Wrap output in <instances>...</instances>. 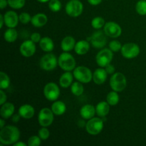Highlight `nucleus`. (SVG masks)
<instances>
[{
  "label": "nucleus",
  "mask_w": 146,
  "mask_h": 146,
  "mask_svg": "<svg viewBox=\"0 0 146 146\" xmlns=\"http://www.w3.org/2000/svg\"><path fill=\"white\" fill-rule=\"evenodd\" d=\"M48 21V17L43 13H38L31 17V23L34 27L36 28L44 27Z\"/></svg>",
  "instance_id": "19"
},
{
  "label": "nucleus",
  "mask_w": 146,
  "mask_h": 146,
  "mask_svg": "<svg viewBox=\"0 0 146 146\" xmlns=\"http://www.w3.org/2000/svg\"><path fill=\"white\" fill-rule=\"evenodd\" d=\"M65 9L69 17H78L82 14L84 5L79 0H70L66 5Z\"/></svg>",
  "instance_id": "5"
},
{
  "label": "nucleus",
  "mask_w": 146,
  "mask_h": 146,
  "mask_svg": "<svg viewBox=\"0 0 146 146\" xmlns=\"http://www.w3.org/2000/svg\"><path fill=\"white\" fill-rule=\"evenodd\" d=\"M121 48H122V46L119 41L113 40L109 43V48L113 52H118V51H121Z\"/></svg>",
  "instance_id": "35"
},
{
  "label": "nucleus",
  "mask_w": 146,
  "mask_h": 146,
  "mask_svg": "<svg viewBox=\"0 0 146 146\" xmlns=\"http://www.w3.org/2000/svg\"><path fill=\"white\" fill-rule=\"evenodd\" d=\"M19 21L21 23H22V24H28L29 22H30V21H31V16H30L29 14H28V13L27 12L21 13V14L19 16Z\"/></svg>",
  "instance_id": "38"
},
{
  "label": "nucleus",
  "mask_w": 146,
  "mask_h": 146,
  "mask_svg": "<svg viewBox=\"0 0 146 146\" xmlns=\"http://www.w3.org/2000/svg\"><path fill=\"white\" fill-rule=\"evenodd\" d=\"M107 76H108V73L106 72L105 68H98L95 70V71L93 74V80L94 83L97 85H101L104 84L107 80Z\"/></svg>",
  "instance_id": "16"
},
{
  "label": "nucleus",
  "mask_w": 146,
  "mask_h": 146,
  "mask_svg": "<svg viewBox=\"0 0 146 146\" xmlns=\"http://www.w3.org/2000/svg\"><path fill=\"white\" fill-rule=\"evenodd\" d=\"M18 34H17V30L14 28H9L8 29L6 30L4 34V38L5 41L7 42L12 43L17 40Z\"/></svg>",
  "instance_id": "27"
},
{
  "label": "nucleus",
  "mask_w": 146,
  "mask_h": 146,
  "mask_svg": "<svg viewBox=\"0 0 146 146\" xmlns=\"http://www.w3.org/2000/svg\"><path fill=\"white\" fill-rule=\"evenodd\" d=\"M62 4L59 0H50L48 1V8L53 12H58L61 9Z\"/></svg>",
  "instance_id": "33"
},
{
  "label": "nucleus",
  "mask_w": 146,
  "mask_h": 146,
  "mask_svg": "<svg viewBox=\"0 0 146 146\" xmlns=\"http://www.w3.org/2000/svg\"><path fill=\"white\" fill-rule=\"evenodd\" d=\"M19 50L20 53L23 56L27 57V58L32 56L36 52L35 43L31 40H27L21 44Z\"/></svg>",
  "instance_id": "14"
},
{
  "label": "nucleus",
  "mask_w": 146,
  "mask_h": 146,
  "mask_svg": "<svg viewBox=\"0 0 146 146\" xmlns=\"http://www.w3.org/2000/svg\"><path fill=\"white\" fill-rule=\"evenodd\" d=\"M8 5V1L7 0H0V8L1 9H4Z\"/></svg>",
  "instance_id": "43"
},
{
  "label": "nucleus",
  "mask_w": 146,
  "mask_h": 146,
  "mask_svg": "<svg viewBox=\"0 0 146 146\" xmlns=\"http://www.w3.org/2000/svg\"><path fill=\"white\" fill-rule=\"evenodd\" d=\"M53 113L56 115H61L66 111V106L63 101H55L51 106Z\"/></svg>",
  "instance_id": "26"
},
{
  "label": "nucleus",
  "mask_w": 146,
  "mask_h": 146,
  "mask_svg": "<svg viewBox=\"0 0 146 146\" xmlns=\"http://www.w3.org/2000/svg\"><path fill=\"white\" fill-rule=\"evenodd\" d=\"M104 30L107 36L111 38H117L122 34V29L119 24L113 21H108L106 23L104 27Z\"/></svg>",
  "instance_id": "13"
},
{
  "label": "nucleus",
  "mask_w": 146,
  "mask_h": 146,
  "mask_svg": "<svg viewBox=\"0 0 146 146\" xmlns=\"http://www.w3.org/2000/svg\"><path fill=\"white\" fill-rule=\"evenodd\" d=\"M58 64V60L54 54H47L40 60V66L44 71H52Z\"/></svg>",
  "instance_id": "8"
},
{
  "label": "nucleus",
  "mask_w": 146,
  "mask_h": 146,
  "mask_svg": "<svg viewBox=\"0 0 146 146\" xmlns=\"http://www.w3.org/2000/svg\"><path fill=\"white\" fill-rule=\"evenodd\" d=\"M4 23L8 28H15L19 24V17L14 11H8L4 14Z\"/></svg>",
  "instance_id": "15"
},
{
  "label": "nucleus",
  "mask_w": 146,
  "mask_h": 146,
  "mask_svg": "<svg viewBox=\"0 0 146 146\" xmlns=\"http://www.w3.org/2000/svg\"><path fill=\"white\" fill-rule=\"evenodd\" d=\"M135 10L139 15H146V0H140L135 5Z\"/></svg>",
  "instance_id": "32"
},
{
  "label": "nucleus",
  "mask_w": 146,
  "mask_h": 146,
  "mask_svg": "<svg viewBox=\"0 0 146 146\" xmlns=\"http://www.w3.org/2000/svg\"><path fill=\"white\" fill-rule=\"evenodd\" d=\"M106 34L102 31H98L94 32L91 37V44L94 48H102L106 45L107 38Z\"/></svg>",
  "instance_id": "12"
},
{
  "label": "nucleus",
  "mask_w": 146,
  "mask_h": 146,
  "mask_svg": "<svg viewBox=\"0 0 146 146\" xmlns=\"http://www.w3.org/2000/svg\"><path fill=\"white\" fill-rule=\"evenodd\" d=\"M110 111V105L107 101H101L96 106V114L101 118H104L108 114Z\"/></svg>",
  "instance_id": "22"
},
{
  "label": "nucleus",
  "mask_w": 146,
  "mask_h": 146,
  "mask_svg": "<svg viewBox=\"0 0 146 146\" xmlns=\"http://www.w3.org/2000/svg\"><path fill=\"white\" fill-rule=\"evenodd\" d=\"M113 58V51L108 48H104L97 54L96 56V61L100 67L105 68L106 66L111 64Z\"/></svg>",
  "instance_id": "7"
},
{
  "label": "nucleus",
  "mask_w": 146,
  "mask_h": 146,
  "mask_svg": "<svg viewBox=\"0 0 146 146\" xmlns=\"http://www.w3.org/2000/svg\"><path fill=\"white\" fill-rule=\"evenodd\" d=\"M10 85V78L6 73L1 71L0 73V88L6 89Z\"/></svg>",
  "instance_id": "30"
},
{
  "label": "nucleus",
  "mask_w": 146,
  "mask_h": 146,
  "mask_svg": "<svg viewBox=\"0 0 146 146\" xmlns=\"http://www.w3.org/2000/svg\"><path fill=\"white\" fill-rule=\"evenodd\" d=\"M44 95L48 101H56L60 95V89L57 84L54 82H50L46 84L44 88Z\"/></svg>",
  "instance_id": "9"
},
{
  "label": "nucleus",
  "mask_w": 146,
  "mask_h": 146,
  "mask_svg": "<svg viewBox=\"0 0 146 146\" xmlns=\"http://www.w3.org/2000/svg\"><path fill=\"white\" fill-rule=\"evenodd\" d=\"M105 69L106 71V72L108 73V74H113L115 72V67L113 65H111V64H108V66L105 67Z\"/></svg>",
  "instance_id": "41"
},
{
  "label": "nucleus",
  "mask_w": 146,
  "mask_h": 146,
  "mask_svg": "<svg viewBox=\"0 0 146 146\" xmlns=\"http://www.w3.org/2000/svg\"><path fill=\"white\" fill-rule=\"evenodd\" d=\"M20 138V131L17 127L7 125L1 128L0 132V143L2 145H14Z\"/></svg>",
  "instance_id": "1"
},
{
  "label": "nucleus",
  "mask_w": 146,
  "mask_h": 146,
  "mask_svg": "<svg viewBox=\"0 0 146 146\" xmlns=\"http://www.w3.org/2000/svg\"><path fill=\"white\" fill-rule=\"evenodd\" d=\"M15 110L14 105L11 103H5L1 105L0 115L4 119H8L13 115Z\"/></svg>",
  "instance_id": "21"
},
{
  "label": "nucleus",
  "mask_w": 146,
  "mask_h": 146,
  "mask_svg": "<svg viewBox=\"0 0 146 146\" xmlns=\"http://www.w3.org/2000/svg\"><path fill=\"white\" fill-rule=\"evenodd\" d=\"M41 140L38 135H33L29 138L27 144L29 146H38L41 144Z\"/></svg>",
  "instance_id": "36"
},
{
  "label": "nucleus",
  "mask_w": 146,
  "mask_h": 146,
  "mask_svg": "<svg viewBox=\"0 0 146 146\" xmlns=\"http://www.w3.org/2000/svg\"><path fill=\"white\" fill-rule=\"evenodd\" d=\"M28 144H26L23 142H17L14 144V146H27Z\"/></svg>",
  "instance_id": "46"
},
{
  "label": "nucleus",
  "mask_w": 146,
  "mask_h": 146,
  "mask_svg": "<svg viewBox=\"0 0 146 146\" xmlns=\"http://www.w3.org/2000/svg\"><path fill=\"white\" fill-rule=\"evenodd\" d=\"M54 113L52 110L48 108H44L40 111L38 115V123L42 127H48L54 121Z\"/></svg>",
  "instance_id": "10"
},
{
  "label": "nucleus",
  "mask_w": 146,
  "mask_h": 146,
  "mask_svg": "<svg viewBox=\"0 0 146 146\" xmlns=\"http://www.w3.org/2000/svg\"><path fill=\"white\" fill-rule=\"evenodd\" d=\"M4 125H5V122H4V119L2 118H1V120H0V127H1V128H3L4 127Z\"/></svg>",
  "instance_id": "47"
},
{
  "label": "nucleus",
  "mask_w": 146,
  "mask_h": 146,
  "mask_svg": "<svg viewBox=\"0 0 146 146\" xmlns=\"http://www.w3.org/2000/svg\"><path fill=\"white\" fill-rule=\"evenodd\" d=\"M76 44V40L74 39V37L71 36H67L64 37L61 41V49L65 52L71 51L75 48Z\"/></svg>",
  "instance_id": "20"
},
{
  "label": "nucleus",
  "mask_w": 146,
  "mask_h": 146,
  "mask_svg": "<svg viewBox=\"0 0 146 146\" xmlns=\"http://www.w3.org/2000/svg\"><path fill=\"white\" fill-rule=\"evenodd\" d=\"M0 104L1 105H3L4 104H5L6 101H7V95L6 94L4 93V91H3V89H1L0 91Z\"/></svg>",
  "instance_id": "40"
},
{
  "label": "nucleus",
  "mask_w": 146,
  "mask_h": 146,
  "mask_svg": "<svg viewBox=\"0 0 146 146\" xmlns=\"http://www.w3.org/2000/svg\"><path fill=\"white\" fill-rule=\"evenodd\" d=\"M8 5L14 9H19L25 5V0H7Z\"/></svg>",
  "instance_id": "34"
},
{
  "label": "nucleus",
  "mask_w": 146,
  "mask_h": 146,
  "mask_svg": "<svg viewBox=\"0 0 146 146\" xmlns=\"http://www.w3.org/2000/svg\"><path fill=\"white\" fill-rule=\"evenodd\" d=\"M20 118H21V115H19V113L18 115H17V114H16V115H14V116L12 117L11 120H12L13 122L17 123L20 120Z\"/></svg>",
  "instance_id": "44"
},
{
  "label": "nucleus",
  "mask_w": 146,
  "mask_h": 146,
  "mask_svg": "<svg viewBox=\"0 0 146 146\" xmlns=\"http://www.w3.org/2000/svg\"><path fill=\"white\" fill-rule=\"evenodd\" d=\"M96 113V108L91 104L84 105L80 110L81 116L86 120H90L94 118Z\"/></svg>",
  "instance_id": "18"
},
{
  "label": "nucleus",
  "mask_w": 146,
  "mask_h": 146,
  "mask_svg": "<svg viewBox=\"0 0 146 146\" xmlns=\"http://www.w3.org/2000/svg\"><path fill=\"white\" fill-rule=\"evenodd\" d=\"M38 1H39V2L41 3H46V2H48V1H49L50 0H37Z\"/></svg>",
  "instance_id": "48"
},
{
  "label": "nucleus",
  "mask_w": 146,
  "mask_h": 146,
  "mask_svg": "<svg viewBox=\"0 0 146 146\" xmlns=\"http://www.w3.org/2000/svg\"><path fill=\"white\" fill-rule=\"evenodd\" d=\"M105 24V20H104V18H102L101 17H95L91 21V26L95 29H100L102 27H104Z\"/></svg>",
  "instance_id": "31"
},
{
  "label": "nucleus",
  "mask_w": 146,
  "mask_h": 146,
  "mask_svg": "<svg viewBox=\"0 0 146 146\" xmlns=\"http://www.w3.org/2000/svg\"><path fill=\"white\" fill-rule=\"evenodd\" d=\"M104 128V121L100 118H92L88 120L86 125V129L88 133L96 135L102 131Z\"/></svg>",
  "instance_id": "6"
},
{
  "label": "nucleus",
  "mask_w": 146,
  "mask_h": 146,
  "mask_svg": "<svg viewBox=\"0 0 146 146\" xmlns=\"http://www.w3.org/2000/svg\"><path fill=\"white\" fill-rule=\"evenodd\" d=\"M19 113L21 118L24 119H31L35 113V110L32 106L29 104H24L20 106L19 109Z\"/></svg>",
  "instance_id": "17"
},
{
  "label": "nucleus",
  "mask_w": 146,
  "mask_h": 146,
  "mask_svg": "<svg viewBox=\"0 0 146 146\" xmlns=\"http://www.w3.org/2000/svg\"><path fill=\"white\" fill-rule=\"evenodd\" d=\"M90 49V44L86 40H81L76 44L75 52L78 55H84L86 54Z\"/></svg>",
  "instance_id": "23"
},
{
  "label": "nucleus",
  "mask_w": 146,
  "mask_h": 146,
  "mask_svg": "<svg viewBox=\"0 0 146 146\" xmlns=\"http://www.w3.org/2000/svg\"><path fill=\"white\" fill-rule=\"evenodd\" d=\"M74 74H71L70 71H66L61 76L59 79V84L62 88H68L73 84L74 80Z\"/></svg>",
  "instance_id": "24"
},
{
  "label": "nucleus",
  "mask_w": 146,
  "mask_h": 146,
  "mask_svg": "<svg viewBox=\"0 0 146 146\" xmlns=\"http://www.w3.org/2000/svg\"><path fill=\"white\" fill-rule=\"evenodd\" d=\"M41 39L40 34L38 33H33L31 35V40L34 43H38Z\"/></svg>",
  "instance_id": "39"
},
{
  "label": "nucleus",
  "mask_w": 146,
  "mask_h": 146,
  "mask_svg": "<svg viewBox=\"0 0 146 146\" xmlns=\"http://www.w3.org/2000/svg\"><path fill=\"white\" fill-rule=\"evenodd\" d=\"M119 96L118 92L115 91H113L111 92L108 93L106 96V101L109 104L110 106H115L119 102Z\"/></svg>",
  "instance_id": "29"
},
{
  "label": "nucleus",
  "mask_w": 146,
  "mask_h": 146,
  "mask_svg": "<svg viewBox=\"0 0 146 146\" xmlns=\"http://www.w3.org/2000/svg\"><path fill=\"white\" fill-rule=\"evenodd\" d=\"M58 64L64 71H71L76 68V60L71 54L64 51L58 57Z\"/></svg>",
  "instance_id": "2"
},
{
  "label": "nucleus",
  "mask_w": 146,
  "mask_h": 146,
  "mask_svg": "<svg viewBox=\"0 0 146 146\" xmlns=\"http://www.w3.org/2000/svg\"><path fill=\"white\" fill-rule=\"evenodd\" d=\"M39 46L42 49V51L45 52H51L54 50V44L53 40L48 36H45L41 38L39 41Z\"/></svg>",
  "instance_id": "25"
},
{
  "label": "nucleus",
  "mask_w": 146,
  "mask_h": 146,
  "mask_svg": "<svg viewBox=\"0 0 146 146\" xmlns=\"http://www.w3.org/2000/svg\"><path fill=\"white\" fill-rule=\"evenodd\" d=\"M88 2L91 5L97 6L99 5V4L102 2V0H88Z\"/></svg>",
  "instance_id": "42"
},
{
  "label": "nucleus",
  "mask_w": 146,
  "mask_h": 146,
  "mask_svg": "<svg viewBox=\"0 0 146 146\" xmlns=\"http://www.w3.org/2000/svg\"><path fill=\"white\" fill-rule=\"evenodd\" d=\"M73 74L74 78L82 84H88L93 79V74L91 71L84 66L76 67Z\"/></svg>",
  "instance_id": "4"
},
{
  "label": "nucleus",
  "mask_w": 146,
  "mask_h": 146,
  "mask_svg": "<svg viewBox=\"0 0 146 146\" xmlns=\"http://www.w3.org/2000/svg\"><path fill=\"white\" fill-rule=\"evenodd\" d=\"M71 90L72 94L76 96H80L83 94L84 91V86L82 85V83L80 81H76L71 84Z\"/></svg>",
  "instance_id": "28"
},
{
  "label": "nucleus",
  "mask_w": 146,
  "mask_h": 146,
  "mask_svg": "<svg viewBox=\"0 0 146 146\" xmlns=\"http://www.w3.org/2000/svg\"><path fill=\"white\" fill-rule=\"evenodd\" d=\"M0 22H1V25H0V28H2L3 26H4V15L3 14H0Z\"/></svg>",
  "instance_id": "45"
},
{
  "label": "nucleus",
  "mask_w": 146,
  "mask_h": 146,
  "mask_svg": "<svg viewBox=\"0 0 146 146\" xmlns=\"http://www.w3.org/2000/svg\"><path fill=\"white\" fill-rule=\"evenodd\" d=\"M110 86L113 91L121 92L127 86V80L122 73H114L110 79Z\"/></svg>",
  "instance_id": "3"
},
{
  "label": "nucleus",
  "mask_w": 146,
  "mask_h": 146,
  "mask_svg": "<svg viewBox=\"0 0 146 146\" xmlns=\"http://www.w3.org/2000/svg\"><path fill=\"white\" fill-rule=\"evenodd\" d=\"M38 135L40 137L41 140L43 141H46L50 135V132L48 129L46 128V127H42L41 129L38 131Z\"/></svg>",
  "instance_id": "37"
},
{
  "label": "nucleus",
  "mask_w": 146,
  "mask_h": 146,
  "mask_svg": "<svg viewBox=\"0 0 146 146\" xmlns=\"http://www.w3.org/2000/svg\"><path fill=\"white\" fill-rule=\"evenodd\" d=\"M121 54L125 58H133L140 54V47L135 43H127L121 48Z\"/></svg>",
  "instance_id": "11"
}]
</instances>
